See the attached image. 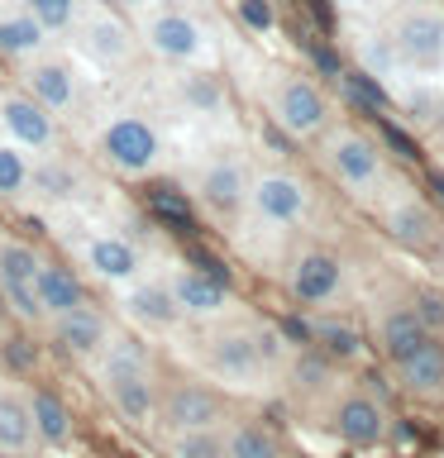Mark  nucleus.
Masks as SVG:
<instances>
[{
    "instance_id": "5701e85b",
    "label": "nucleus",
    "mask_w": 444,
    "mask_h": 458,
    "mask_svg": "<svg viewBox=\"0 0 444 458\" xmlns=\"http://www.w3.org/2000/svg\"><path fill=\"white\" fill-rule=\"evenodd\" d=\"M34 449H38V435L24 392L0 386V458H29Z\"/></svg>"
},
{
    "instance_id": "393cba45",
    "label": "nucleus",
    "mask_w": 444,
    "mask_h": 458,
    "mask_svg": "<svg viewBox=\"0 0 444 458\" xmlns=\"http://www.w3.org/2000/svg\"><path fill=\"white\" fill-rule=\"evenodd\" d=\"M435 339V329H430L415 310H387L382 315V329H378V344L382 353L392 358V363H401V358H411L415 349H425V344Z\"/></svg>"
},
{
    "instance_id": "ddd939ff",
    "label": "nucleus",
    "mask_w": 444,
    "mask_h": 458,
    "mask_svg": "<svg viewBox=\"0 0 444 458\" xmlns=\"http://www.w3.org/2000/svg\"><path fill=\"white\" fill-rule=\"evenodd\" d=\"M77 263L91 272L96 282L124 286L129 277H139V272H143V249H139V243H129V239H120V234H86L77 243Z\"/></svg>"
},
{
    "instance_id": "c756f323",
    "label": "nucleus",
    "mask_w": 444,
    "mask_h": 458,
    "mask_svg": "<svg viewBox=\"0 0 444 458\" xmlns=\"http://www.w3.org/2000/svg\"><path fill=\"white\" fill-rule=\"evenodd\" d=\"M172 458H225V425H206V429H177L163 435Z\"/></svg>"
},
{
    "instance_id": "423d86ee",
    "label": "nucleus",
    "mask_w": 444,
    "mask_h": 458,
    "mask_svg": "<svg viewBox=\"0 0 444 458\" xmlns=\"http://www.w3.org/2000/svg\"><path fill=\"white\" fill-rule=\"evenodd\" d=\"M268 110H272V120H278V129H286L292 139H315V134H325V124H329L325 91L311 77H296V72H282V77L272 81Z\"/></svg>"
},
{
    "instance_id": "aec40b11",
    "label": "nucleus",
    "mask_w": 444,
    "mask_h": 458,
    "mask_svg": "<svg viewBox=\"0 0 444 458\" xmlns=\"http://www.w3.org/2000/svg\"><path fill=\"white\" fill-rule=\"evenodd\" d=\"M329 420H335V435L349 444V449H378V444L387 439V411L363 392L339 396V406H335Z\"/></svg>"
},
{
    "instance_id": "ea45409f",
    "label": "nucleus",
    "mask_w": 444,
    "mask_h": 458,
    "mask_svg": "<svg viewBox=\"0 0 444 458\" xmlns=\"http://www.w3.org/2000/svg\"><path fill=\"white\" fill-rule=\"evenodd\" d=\"M382 134H387V143H392V148H397L401 157H415V148H411V139H406V134H401V129H397V124H382Z\"/></svg>"
},
{
    "instance_id": "2f4dec72",
    "label": "nucleus",
    "mask_w": 444,
    "mask_h": 458,
    "mask_svg": "<svg viewBox=\"0 0 444 458\" xmlns=\"http://www.w3.org/2000/svg\"><path fill=\"white\" fill-rule=\"evenodd\" d=\"M177 91H182V100L196 114H215V110L225 106V91H220V81L210 77V67H186L182 77H177Z\"/></svg>"
},
{
    "instance_id": "f03ea898",
    "label": "nucleus",
    "mask_w": 444,
    "mask_h": 458,
    "mask_svg": "<svg viewBox=\"0 0 444 458\" xmlns=\"http://www.w3.org/2000/svg\"><path fill=\"white\" fill-rule=\"evenodd\" d=\"M96 153L110 172H120L129 182H143L163 167V134L149 114L139 110H110L106 120L96 124Z\"/></svg>"
},
{
    "instance_id": "6ab92c4d",
    "label": "nucleus",
    "mask_w": 444,
    "mask_h": 458,
    "mask_svg": "<svg viewBox=\"0 0 444 458\" xmlns=\"http://www.w3.org/2000/svg\"><path fill=\"white\" fill-rule=\"evenodd\" d=\"M100 396H106L110 411L120 415L124 425H134V429H149L158 420V382H153V368L120 372V377H100Z\"/></svg>"
},
{
    "instance_id": "4be33fe9",
    "label": "nucleus",
    "mask_w": 444,
    "mask_h": 458,
    "mask_svg": "<svg viewBox=\"0 0 444 458\" xmlns=\"http://www.w3.org/2000/svg\"><path fill=\"white\" fill-rule=\"evenodd\" d=\"M86 301V282L77 277L72 267H57L43 258L38 272H34V306H38V320L48 325L57 320V315H67V310H77Z\"/></svg>"
},
{
    "instance_id": "9b49d317",
    "label": "nucleus",
    "mask_w": 444,
    "mask_h": 458,
    "mask_svg": "<svg viewBox=\"0 0 444 458\" xmlns=\"http://www.w3.org/2000/svg\"><path fill=\"white\" fill-rule=\"evenodd\" d=\"M0 139L24 153H57V120L24 91H0Z\"/></svg>"
},
{
    "instance_id": "412c9836",
    "label": "nucleus",
    "mask_w": 444,
    "mask_h": 458,
    "mask_svg": "<svg viewBox=\"0 0 444 458\" xmlns=\"http://www.w3.org/2000/svg\"><path fill=\"white\" fill-rule=\"evenodd\" d=\"M48 48H53L48 29H43L20 0H0V57L20 67V63H29V57L48 53Z\"/></svg>"
},
{
    "instance_id": "2eb2a0df",
    "label": "nucleus",
    "mask_w": 444,
    "mask_h": 458,
    "mask_svg": "<svg viewBox=\"0 0 444 458\" xmlns=\"http://www.w3.org/2000/svg\"><path fill=\"white\" fill-rule=\"evenodd\" d=\"M286 286H292V296L301 306H329L344 286V267L325 249H301L292 258V267H286Z\"/></svg>"
},
{
    "instance_id": "58836bf2",
    "label": "nucleus",
    "mask_w": 444,
    "mask_h": 458,
    "mask_svg": "<svg viewBox=\"0 0 444 458\" xmlns=\"http://www.w3.org/2000/svg\"><path fill=\"white\" fill-rule=\"evenodd\" d=\"M415 315H421L430 329H444V301H440L435 292H425L421 301H415Z\"/></svg>"
},
{
    "instance_id": "c85d7f7f",
    "label": "nucleus",
    "mask_w": 444,
    "mask_h": 458,
    "mask_svg": "<svg viewBox=\"0 0 444 458\" xmlns=\"http://www.w3.org/2000/svg\"><path fill=\"white\" fill-rule=\"evenodd\" d=\"M354 53H358V72H368L372 81H401L406 72H401V57L392 48V38L387 34H363L354 43Z\"/></svg>"
},
{
    "instance_id": "79ce46f5",
    "label": "nucleus",
    "mask_w": 444,
    "mask_h": 458,
    "mask_svg": "<svg viewBox=\"0 0 444 458\" xmlns=\"http://www.w3.org/2000/svg\"><path fill=\"white\" fill-rule=\"evenodd\" d=\"M339 5H358V0H339Z\"/></svg>"
},
{
    "instance_id": "dca6fc26",
    "label": "nucleus",
    "mask_w": 444,
    "mask_h": 458,
    "mask_svg": "<svg viewBox=\"0 0 444 458\" xmlns=\"http://www.w3.org/2000/svg\"><path fill=\"white\" fill-rule=\"evenodd\" d=\"M43 263L38 249H29L20 239H5L0 243V296L10 301V310L20 320H34L38 325V306H34V272Z\"/></svg>"
},
{
    "instance_id": "cd10ccee",
    "label": "nucleus",
    "mask_w": 444,
    "mask_h": 458,
    "mask_svg": "<svg viewBox=\"0 0 444 458\" xmlns=\"http://www.w3.org/2000/svg\"><path fill=\"white\" fill-rule=\"evenodd\" d=\"M225 458H286L272 429L253 425V420H235L225 425Z\"/></svg>"
},
{
    "instance_id": "7c9ffc66",
    "label": "nucleus",
    "mask_w": 444,
    "mask_h": 458,
    "mask_svg": "<svg viewBox=\"0 0 444 458\" xmlns=\"http://www.w3.org/2000/svg\"><path fill=\"white\" fill-rule=\"evenodd\" d=\"M29 177H34V153H24V148L0 139V200L29 196Z\"/></svg>"
},
{
    "instance_id": "a19ab883",
    "label": "nucleus",
    "mask_w": 444,
    "mask_h": 458,
    "mask_svg": "<svg viewBox=\"0 0 444 458\" xmlns=\"http://www.w3.org/2000/svg\"><path fill=\"white\" fill-rule=\"evenodd\" d=\"M106 5H110V10H120V14H129V20H139V14L149 10L153 0H106Z\"/></svg>"
},
{
    "instance_id": "e433bc0d",
    "label": "nucleus",
    "mask_w": 444,
    "mask_h": 458,
    "mask_svg": "<svg viewBox=\"0 0 444 458\" xmlns=\"http://www.w3.org/2000/svg\"><path fill=\"white\" fill-rule=\"evenodd\" d=\"M253 329V344H258V353H263V363H268V372H278L282 368V358H286V344H282V335L272 325H249Z\"/></svg>"
},
{
    "instance_id": "f3484780",
    "label": "nucleus",
    "mask_w": 444,
    "mask_h": 458,
    "mask_svg": "<svg viewBox=\"0 0 444 458\" xmlns=\"http://www.w3.org/2000/svg\"><path fill=\"white\" fill-rule=\"evenodd\" d=\"M192 191L210 215H239V210H249V172L235 157H215V163L196 172Z\"/></svg>"
},
{
    "instance_id": "a878e982",
    "label": "nucleus",
    "mask_w": 444,
    "mask_h": 458,
    "mask_svg": "<svg viewBox=\"0 0 444 458\" xmlns=\"http://www.w3.org/2000/svg\"><path fill=\"white\" fill-rule=\"evenodd\" d=\"M392 368H397L401 386H406V392H415V396H440V392H444V349H440L435 339H430L425 349H415L411 358L392 363Z\"/></svg>"
},
{
    "instance_id": "f8f14e48",
    "label": "nucleus",
    "mask_w": 444,
    "mask_h": 458,
    "mask_svg": "<svg viewBox=\"0 0 444 458\" xmlns=\"http://www.w3.org/2000/svg\"><path fill=\"white\" fill-rule=\"evenodd\" d=\"M120 292V315L129 325L139 329V335H167V329L182 325V310L172 306L163 277H129L124 286H115Z\"/></svg>"
},
{
    "instance_id": "4c0bfd02",
    "label": "nucleus",
    "mask_w": 444,
    "mask_h": 458,
    "mask_svg": "<svg viewBox=\"0 0 444 458\" xmlns=\"http://www.w3.org/2000/svg\"><path fill=\"white\" fill-rule=\"evenodd\" d=\"M325 358H315V353H301L296 363H292V377H296V386H320L325 382Z\"/></svg>"
},
{
    "instance_id": "f704fd0d",
    "label": "nucleus",
    "mask_w": 444,
    "mask_h": 458,
    "mask_svg": "<svg viewBox=\"0 0 444 458\" xmlns=\"http://www.w3.org/2000/svg\"><path fill=\"white\" fill-rule=\"evenodd\" d=\"M29 191H38V196H53V200H63L77 191V172H72L67 163H34V177H29Z\"/></svg>"
},
{
    "instance_id": "473e14b6",
    "label": "nucleus",
    "mask_w": 444,
    "mask_h": 458,
    "mask_svg": "<svg viewBox=\"0 0 444 458\" xmlns=\"http://www.w3.org/2000/svg\"><path fill=\"white\" fill-rule=\"evenodd\" d=\"M311 339L320 344L325 358H339V363H349V358L363 353V335H358L354 325H344V320H315Z\"/></svg>"
},
{
    "instance_id": "9d476101",
    "label": "nucleus",
    "mask_w": 444,
    "mask_h": 458,
    "mask_svg": "<svg viewBox=\"0 0 444 458\" xmlns=\"http://www.w3.org/2000/svg\"><path fill=\"white\" fill-rule=\"evenodd\" d=\"M249 210L263 225H282L286 229V225H301L311 215V191H306V182H301V177L272 167V172L249 177Z\"/></svg>"
},
{
    "instance_id": "0eeeda50",
    "label": "nucleus",
    "mask_w": 444,
    "mask_h": 458,
    "mask_svg": "<svg viewBox=\"0 0 444 458\" xmlns=\"http://www.w3.org/2000/svg\"><path fill=\"white\" fill-rule=\"evenodd\" d=\"M325 167H329V177L339 186H349L354 196H372L387 182L382 148L368 134H358V129H335V134L325 139Z\"/></svg>"
},
{
    "instance_id": "4468645a",
    "label": "nucleus",
    "mask_w": 444,
    "mask_h": 458,
    "mask_svg": "<svg viewBox=\"0 0 444 458\" xmlns=\"http://www.w3.org/2000/svg\"><path fill=\"white\" fill-rule=\"evenodd\" d=\"M158 420H163V435H177V429H206L220 425V396L210 386L196 382H177L167 392H158Z\"/></svg>"
},
{
    "instance_id": "a211bd4d",
    "label": "nucleus",
    "mask_w": 444,
    "mask_h": 458,
    "mask_svg": "<svg viewBox=\"0 0 444 458\" xmlns=\"http://www.w3.org/2000/svg\"><path fill=\"white\" fill-rule=\"evenodd\" d=\"M48 329H53V339L63 344L72 358L91 363V358L110 344L115 320H110V315L100 310V306H91V301H81L77 310H67V315H57V320H48Z\"/></svg>"
},
{
    "instance_id": "c9c22d12",
    "label": "nucleus",
    "mask_w": 444,
    "mask_h": 458,
    "mask_svg": "<svg viewBox=\"0 0 444 458\" xmlns=\"http://www.w3.org/2000/svg\"><path fill=\"white\" fill-rule=\"evenodd\" d=\"M239 20L253 29V34H272L278 29V10H272V0H235Z\"/></svg>"
},
{
    "instance_id": "bb28decb",
    "label": "nucleus",
    "mask_w": 444,
    "mask_h": 458,
    "mask_svg": "<svg viewBox=\"0 0 444 458\" xmlns=\"http://www.w3.org/2000/svg\"><path fill=\"white\" fill-rule=\"evenodd\" d=\"M387 229H392V239L406 243V249H425V243L435 239V215H430L415 196H401L387 206Z\"/></svg>"
},
{
    "instance_id": "6e6552de",
    "label": "nucleus",
    "mask_w": 444,
    "mask_h": 458,
    "mask_svg": "<svg viewBox=\"0 0 444 458\" xmlns=\"http://www.w3.org/2000/svg\"><path fill=\"white\" fill-rule=\"evenodd\" d=\"M20 91L29 100H38L53 120L81 110V77H77V67H72L67 57H57L53 48L38 53V57H29V63H20Z\"/></svg>"
},
{
    "instance_id": "7ed1b4c3",
    "label": "nucleus",
    "mask_w": 444,
    "mask_h": 458,
    "mask_svg": "<svg viewBox=\"0 0 444 458\" xmlns=\"http://www.w3.org/2000/svg\"><path fill=\"white\" fill-rule=\"evenodd\" d=\"M72 43H77L81 63L96 67V72H120L134 63L139 53V34H134V20L120 10H110L106 0H86L77 24H72Z\"/></svg>"
},
{
    "instance_id": "39448f33",
    "label": "nucleus",
    "mask_w": 444,
    "mask_h": 458,
    "mask_svg": "<svg viewBox=\"0 0 444 458\" xmlns=\"http://www.w3.org/2000/svg\"><path fill=\"white\" fill-rule=\"evenodd\" d=\"M387 38H392V48L401 57V72L444 77V10H435V5L401 10Z\"/></svg>"
},
{
    "instance_id": "1a4fd4ad",
    "label": "nucleus",
    "mask_w": 444,
    "mask_h": 458,
    "mask_svg": "<svg viewBox=\"0 0 444 458\" xmlns=\"http://www.w3.org/2000/svg\"><path fill=\"white\" fill-rule=\"evenodd\" d=\"M163 286L172 296V306L182 310V320H220L229 315V286L220 272H206V267H192V263H172L163 272Z\"/></svg>"
},
{
    "instance_id": "b1692460",
    "label": "nucleus",
    "mask_w": 444,
    "mask_h": 458,
    "mask_svg": "<svg viewBox=\"0 0 444 458\" xmlns=\"http://www.w3.org/2000/svg\"><path fill=\"white\" fill-rule=\"evenodd\" d=\"M24 401H29V415H34L38 449H63V444H72V411L63 396L43 392V386H29Z\"/></svg>"
},
{
    "instance_id": "20e7f679",
    "label": "nucleus",
    "mask_w": 444,
    "mask_h": 458,
    "mask_svg": "<svg viewBox=\"0 0 444 458\" xmlns=\"http://www.w3.org/2000/svg\"><path fill=\"white\" fill-rule=\"evenodd\" d=\"M201 363L215 382L225 386H243V392H253V386H263L272 372L263 363V353H258L253 344V329L249 325H220L210 329L206 344H201Z\"/></svg>"
},
{
    "instance_id": "f257e3e1",
    "label": "nucleus",
    "mask_w": 444,
    "mask_h": 458,
    "mask_svg": "<svg viewBox=\"0 0 444 458\" xmlns=\"http://www.w3.org/2000/svg\"><path fill=\"white\" fill-rule=\"evenodd\" d=\"M139 48H149L167 67H215V34L182 5H149L134 24Z\"/></svg>"
},
{
    "instance_id": "72a5a7b5",
    "label": "nucleus",
    "mask_w": 444,
    "mask_h": 458,
    "mask_svg": "<svg viewBox=\"0 0 444 458\" xmlns=\"http://www.w3.org/2000/svg\"><path fill=\"white\" fill-rule=\"evenodd\" d=\"M20 5H24L29 14H34V20H38L43 29H48L53 38H67L86 0H20Z\"/></svg>"
}]
</instances>
